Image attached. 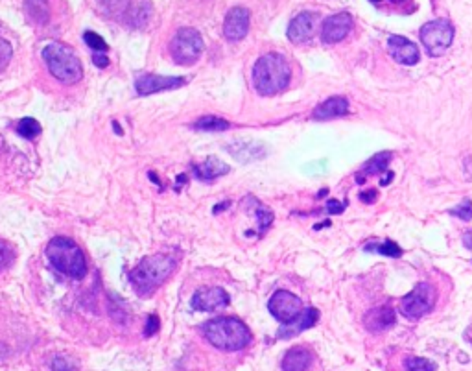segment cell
Returning <instances> with one entry per match:
<instances>
[{"label": "cell", "instance_id": "cell-26", "mask_svg": "<svg viewBox=\"0 0 472 371\" xmlns=\"http://www.w3.org/2000/svg\"><path fill=\"white\" fill-rule=\"evenodd\" d=\"M41 131H43V128H41V124L35 118H30V116H26V118H21L17 124V134L21 135V137H24V139H35V137H39Z\"/></svg>", "mask_w": 472, "mask_h": 371}, {"label": "cell", "instance_id": "cell-5", "mask_svg": "<svg viewBox=\"0 0 472 371\" xmlns=\"http://www.w3.org/2000/svg\"><path fill=\"white\" fill-rule=\"evenodd\" d=\"M43 61H45L48 72L63 85H74L83 76V65H81L78 54L61 43H50L43 48Z\"/></svg>", "mask_w": 472, "mask_h": 371}, {"label": "cell", "instance_id": "cell-33", "mask_svg": "<svg viewBox=\"0 0 472 371\" xmlns=\"http://www.w3.org/2000/svg\"><path fill=\"white\" fill-rule=\"evenodd\" d=\"M161 327V319L157 314H150L148 316V321H146V329H144V337H153Z\"/></svg>", "mask_w": 472, "mask_h": 371}, {"label": "cell", "instance_id": "cell-34", "mask_svg": "<svg viewBox=\"0 0 472 371\" xmlns=\"http://www.w3.org/2000/svg\"><path fill=\"white\" fill-rule=\"evenodd\" d=\"M12 59V47L10 43H6L4 39H0V70L6 67V63Z\"/></svg>", "mask_w": 472, "mask_h": 371}, {"label": "cell", "instance_id": "cell-3", "mask_svg": "<svg viewBox=\"0 0 472 371\" xmlns=\"http://www.w3.org/2000/svg\"><path fill=\"white\" fill-rule=\"evenodd\" d=\"M203 337L208 343L222 351H240L251 343V331L238 318H214L202 327Z\"/></svg>", "mask_w": 472, "mask_h": 371}, {"label": "cell", "instance_id": "cell-27", "mask_svg": "<svg viewBox=\"0 0 472 371\" xmlns=\"http://www.w3.org/2000/svg\"><path fill=\"white\" fill-rule=\"evenodd\" d=\"M255 216H257V222H259V233L268 231V227L273 222V213L268 207H264L262 203L257 202V205H255Z\"/></svg>", "mask_w": 472, "mask_h": 371}, {"label": "cell", "instance_id": "cell-23", "mask_svg": "<svg viewBox=\"0 0 472 371\" xmlns=\"http://www.w3.org/2000/svg\"><path fill=\"white\" fill-rule=\"evenodd\" d=\"M393 159L391 151H380L374 157H371L365 165H363V170L356 176L358 183H363L365 181V176H380L382 172H386L387 165Z\"/></svg>", "mask_w": 472, "mask_h": 371}, {"label": "cell", "instance_id": "cell-24", "mask_svg": "<svg viewBox=\"0 0 472 371\" xmlns=\"http://www.w3.org/2000/svg\"><path fill=\"white\" fill-rule=\"evenodd\" d=\"M192 128L200 129V131H225L230 128V124L219 116H203L192 124Z\"/></svg>", "mask_w": 472, "mask_h": 371}, {"label": "cell", "instance_id": "cell-39", "mask_svg": "<svg viewBox=\"0 0 472 371\" xmlns=\"http://www.w3.org/2000/svg\"><path fill=\"white\" fill-rule=\"evenodd\" d=\"M371 2H373V4H378V2H382V0H371Z\"/></svg>", "mask_w": 472, "mask_h": 371}, {"label": "cell", "instance_id": "cell-1", "mask_svg": "<svg viewBox=\"0 0 472 371\" xmlns=\"http://www.w3.org/2000/svg\"><path fill=\"white\" fill-rule=\"evenodd\" d=\"M178 268V259L170 253H155L144 257L137 266L129 272V281L138 296L148 297L172 277Z\"/></svg>", "mask_w": 472, "mask_h": 371}, {"label": "cell", "instance_id": "cell-30", "mask_svg": "<svg viewBox=\"0 0 472 371\" xmlns=\"http://www.w3.org/2000/svg\"><path fill=\"white\" fill-rule=\"evenodd\" d=\"M52 371H78V362L67 354H58L50 364Z\"/></svg>", "mask_w": 472, "mask_h": 371}, {"label": "cell", "instance_id": "cell-16", "mask_svg": "<svg viewBox=\"0 0 472 371\" xmlns=\"http://www.w3.org/2000/svg\"><path fill=\"white\" fill-rule=\"evenodd\" d=\"M319 312L316 308H303L297 318H294L288 324H282V327L277 331V338H294L301 335L306 329H310L317 324Z\"/></svg>", "mask_w": 472, "mask_h": 371}, {"label": "cell", "instance_id": "cell-31", "mask_svg": "<svg viewBox=\"0 0 472 371\" xmlns=\"http://www.w3.org/2000/svg\"><path fill=\"white\" fill-rule=\"evenodd\" d=\"M13 259H15V251H13L12 246L8 242H4V240H0V272H2L4 268L12 266Z\"/></svg>", "mask_w": 472, "mask_h": 371}, {"label": "cell", "instance_id": "cell-15", "mask_svg": "<svg viewBox=\"0 0 472 371\" xmlns=\"http://www.w3.org/2000/svg\"><path fill=\"white\" fill-rule=\"evenodd\" d=\"M249 32V12L246 8L236 6L225 15L224 35L229 41L244 39Z\"/></svg>", "mask_w": 472, "mask_h": 371}, {"label": "cell", "instance_id": "cell-2", "mask_svg": "<svg viewBox=\"0 0 472 371\" xmlns=\"http://www.w3.org/2000/svg\"><path fill=\"white\" fill-rule=\"evenodd\" d=\"M290 74V65L282 54H264L253 67V85L262 96H273L288 87Z\"/></svg>", "mask_w": 472, "mask_h": 371}, {"label": "cell", "instance_id": "cell-29", "mask_svg": "<svg viewBox=\"0 0 472 371\" xmlns=\"http://www.w3.org/2000/svg\"><path fill=\"white\" fill-rule=\"evenodd\" d=\"M406 370L408 371H436V364L432 360L420 359V357H408L406 359Z\"/></svg>", "mask_w": 472, "mask_h": 371}, {"label": "cell", "instance_id": "cell-11", "mask_svg": "<svg viewBox=\"0 0 472 371\" xmlns=\"http://www.w3.org/2000/svg\"><path fill=\"white\" fill-rule=\"evenodd\" d=\"M191 305L200 312H213L229 305V294L219 286H202L194 292Z\"/></svg>", "mask_w": 472, "mask_h": 371}, {"label": "cell", "instance_id": "cell-37", "mask_svg": "<svg viewBox=\"0 0 472 371\" xmlns=\"http://www.w3.org/2000/svg\"><path fill=\"white\" fill-rule=\"evenodd\" d=\"M360 200H362L363 203H373L374 200H376V191H365L360 194Z\"/></svg>", "mask_w": 472, "mask_h": 371}, {"label": "cell", "instance_id": "cell-19", "mask_svg": "<svg viewBox=\"0 0 472 371\" xmlns=\"http://www.w3.org/2000/svg\"><path fill=\"white\" fill-rule=\"evenodd\" d=\"M227 151H230V156L235 157L236 161L240 162H253L259 161L262 157H266V148L259 142H244V140H236L233 145L227 146Z\"/></svg>", "mask_w": 472, "mask_h": 371}, {"label": "cell", "instance_id": "cell-25", "mask_svg": "<svg viewBox=\"0 0 472 371\" xmlns=\"http://www.w3.org/2000/svg\"><path fill=\"white\" fill-rule=\"evenodd\" d=\"M363 250L374 251V253H380V255H386V257H393V259H397V257L403 255L400 246L391 242V240H384V242H369V244H365V248H363Z\"/></svg>", "mask_w": 472, "mask_h": 371}, {"label": "cell", "instance_id": "cell-7", "mask_svg": "<svg viewBox=\"0 0 472 371\" xmlns=\"http://www.w3.org/2000/svg\"><path fill=\"white\" fill-rule=\"evenodd\" d=\"M454 39V26L447 19L430 21L420 28V43L432 58L443 56Z\"/></svg>", "mask_w": 472, "mask_h": 371}, {"label": "cell", "instance_id": "cell-10", "mask_svg": "<svg viewBox=\"0 0 472 371\" xmlns=\"http://www.w3.org/2000/svg\"><path fill=\"white\" fill-rule=\"evenodd\" d=\"M186 80L181 76H159V74H142L135 80V89L140 96L161 93V91H172V89L183 87Z\"/></svg>", "mask_w": 472, "mask_h": 371}, {"label": "cell", "instance_id": "cell-13", "mask_svg": "<svg viewBox=\"0 0 472 371\" xmlns=\"http://www.w3.org/2000/svg\"><path fill=\"white\" fill-rule=\"evenodd\" d=\"M352 30V17L349 13H338L332 17L325 19V23L321 26V39L327 45H334L340 43L349 35Z\"/></svg>", "mask_w": 472, "mask_h": 371}, {"label": "cell", "instance_id": "cell-4", "mask_svg": "<svg viewBox=\"0 0 472 371\" xmlns=\"http://www.w3.org/2000/svg\"><path fill=\"white\" fill-rule=\"evenodd\" d=\"M46 259L67 277L80 281L87 275L85 253L72 238L54 237L46 246Z\"/></svg>", "mask_w": 472, "mask_h": 371}, {"label": "cell", "instance_id": "cell-38", "mask_svg": "<svg viewBox=\"0 0 472 371\" xmlns=\"http://www.w3.org/2000/svg\"><path fill=\"white\" fill-rule=\"evenodd\" d=\"M391 180H393V172H387L386 178H384V180H382L380 183H382V185H387V183H389V181H391Z\"/></svg>", "mask_w": 472, "mask_h": 371}, {"label": "cell", "instance_id": "cell-18", "mask_svg": "<svg viewBox=\"0 0 472 371\" xmlns=\"http://www.w3.org/2000/svg\"><path fill=\"white\" fill-rule=\"evenodd\" d=\"M314 362V354L308 348L295 346L288 349V353L282 359V371H308Z\"/></svg>", "mask_w": 472, "mask_h": 371}, {"label": "cell", "instance_id": "cell-36", "mask_svg": "<svg viewBox=\"0 0 472 371\" xmlns=\"http://www.w3.org/2000/svg\"><path fill=\"white\" fill-rule=\"evenodd\" d=\"M345 209V205L340 202H336V200H330V202L327 203V211L328 213H334V215H340L341 211Z\"/></svg>", "mask_w": 472, "mask_h": 371}, {"label": "cell", "instance_id": "cell-22", "mask_svg": "<svg viewBox=\"0 0 472 371\" xmlns=\"http://www.w3.org/2000/svg\"><path fill=\"white\" fill-rule=\"evenodd\" d=\"M26 17L35 26H43L50 19V2L48 0H24Z\"/></svg>", "mask_w": 472, "mask_h": 371}, {"label": "cell", "instance_id": "cell-12", "mask_svg": "<svg viewBox=\"0 0 472 371\" xmlns=\"http://www.w3.org/2000/svg\"><path fill=\"white\" fill-rule=\"evenodd\" d=\"M317 23H319V15L314 12H303L297 17L292 19L288 24V39L295 45L310 41L317 32Z\"/></svg>", "mask_w": 472, "mask_h": 371}, {"label": "cell", "instance_id": "cell-21", "mask_svg": "<svg viewBox=\"0 0 472 371\" xmlns=\"http://www.w3.org/2000/svg\"><path fill=\"white\" fill-rule=\"evenodd\" d=\"M194 174H196L197 180L202 181H213L219 176L229 174V165H225L222 159L218 157H207L205 161L200 162V165H194L192 167Z\"/></svg>", "mask_w": 472, "mask_h": 371}, {"label": "cell", "instance_id": "cell-9", "mask_svg": "<svg viewBox=\"0 0 472 371\" xmlns=\"http://www.w3.org/2000/svg\"><path fill=\"white\" fill-rule=\"evenodd\" d=\"M271 316L279 319L281 324H288L294 318H297L303 310V301L299 297L292 294L288 290H277L271 296L270 303H268Z\"/></svg>", "mask_w": 472, "mask_h": 371}, {"label": "cell", "instance_id": "cell-28", "mask_svg": "<svg viewBox=\"0 0 472 371\" xmlns=\"http://www.w3.org/2000/svg\"><path fill=\"white\" fill-rule=\"evenodd\" d=\"M83 41H85L87 45H89L92 50H94V54H104L109 50V47H107V43L104 41V37H100L96 32H85Z\"/></svg>", "mask_w": 472, "mask_h": 371}, {"label": "cell", "instance_id": "cell-14", "mask_svg": "<svg viewBox=\"0 0 472 371\" xmlns=\"http://www.w3.org/2000/svg\"><path fill=\"white\" fill-rule=\"evenodd\" d=\"M387 50L391 54V58L400 65H415L420 58L419 47L403 35H391L387 39Z\"/></svg>", "mask_w": 472, "mask_h": 371}, {"label": "cell", "instance_id": "cell-8", "mask_svg": "<svg viewBox=\"0 0 472 371\" xmlns=\"http://www.w3.org/2000/svg\"><path fill=\"white\" fill-rule=\"evenodd\" d=\"M438 292L430 283H419L400 303V312L408 319H419L436 307Z\"/></svg>", "mask_w": 472, "mask_h": 371}, {"label": "cell", "instance_id": "cell-35", "mask_svg": "<svg viewBox=\"0 0 472 371\" xmlns=\"http://www.w3.org/2000/svg\"><path fill=\"white\" fill-rule=\"evenodd\" d=\"M92 61H94V65L100 67V69H105V67L109 65V58L104 56V54H92Z\"/></svg>", "mask_w": 472, "mask_h": 371}, {"label": "cell", "instance_id": "cell-6", "mask_svg": "<svg viewBox=\"0 0 472 371\" xmlns=\"http://www.w3.org/2000/svg\"><path fill=\"white\" fill-rule=\"evenodd\" d=\"M203 37L194 28H181L170 41V56L179 65H194L203 54Z\"/></svg>", "mask_w": 472, "mask_h": 371}, {"label": "cell", "instance_id": "cell-32", "mask_svg": "<svg viewBox=\"0 0 472 371\" xmlns=\"http://www.w3.org/2000/svg\"><path fill=\"white\" fill-rule=\"evenodd\" d=\"M450 215L460 216L461 220H471L472 218V202L471 200H466V202L460 203L458 207H454V209L450 211Z\"/></svg>", "mask_w": 472, "mask_h": 371}, {"label": "cell", "instance_id": "cell-17", "mask_svg": "<svg viewBox=\"0 0 472 371\" xmlns=\"http://www.w3.org/2000/svg\"><path fill=\"white\" fill-rule=\"evenodd\" d=\"M395 324V310L391 307H378L363 316V325L369 332H384Z\"/></svg>", "mask_w": 472, "mask_h": 371}, {"label": "cell", "instance_id": "cell-20", "mask_svg": "<svg viewBox=\"0 0 472 371\" xmlns=\"http://www.w3.org/2000/svg\"><path fill=\"white\" fill-rule=\"evenodd\" d=\"M347 113H349V100L343 96H332V98L325 100L321 105H317L312 116L316 120H330V118L345 116Z\"/></svg>", "mask_w": 472, "mask_h": 371}]
</instances>
